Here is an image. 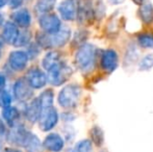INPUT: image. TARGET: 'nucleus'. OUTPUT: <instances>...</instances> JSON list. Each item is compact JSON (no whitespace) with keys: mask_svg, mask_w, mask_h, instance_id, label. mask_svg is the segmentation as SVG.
Returning <instances> with one entry per match:
<instances>
[{"mask_svg":"<svg viewBox=\"0 0 153 152\" xmlns=\"http://www.w3.org/2000/svg\"><path fill=\"white\" fill-rule=\"evenodd\" d=\"M71 39V29L67 26H62L57 33H46L44 31L38 33L36 37V44L44 49L59 48L67 44Z\"/></svg>","mask_w":153,"mask_h":152,"instance_id":"obj_1","label":"nucleus"},{"mask_svg":"<svg viewBox=\"0 0 153 152\" xmlns=\"http://www.w3.org/2000/svg\"><path fill=\"white\" fill-rule=\"evenodd\" d=\"M6 4H8V0H0V8L5 6Z\"/></svg>","mask_w":153,"mask_h":152,"instance_id":"obj_37","label":"nucleus"},{"mask_svg":"<svg viewBox=\"0 0 153 152\" xmlns=\"http://www.w3.org/2000/svg\"><path fill=\"white\" fill-rule=\"evenodd\" d=\"M135 59H137V50L135 47L131 46L130 48H128L126 52V56H125V64L130 65L135 62Z\"/></svg>","mask_w":153,"mask_h":152,"instance_id":"obj_30","label":"nucleus"},{"mask_svg":"<svg viewBox=\"0 0 153 152\" xmlns=\"http://www.w3.org/2000/svg\"><path fill=\"white\" fill-rule=\"evenodd\" d=\"M25 79L30 85L32 89H42L47 85L48 77L39 68H31L25 74Z\"/></svg>","mask_w":153,"mask_h":152,"instance_id":"obj_9","label":"nucleus"},{"mask_svg":"<svg viewBox=\"0 0 153 152\" xmlns=\"http://www.w3.org/2000/svg\"><path fill=\"white\" fill-rule=\"evenodd\" d=\"M40 53V49H39V45L36 44H31L28 46V51H27V54L29 56V59H33L34 57H36Z\"/></svg>","mask_w":153,"mask_h":152,"instance_id":"obj_32","label":"nucleus"},{"mask_svg":"<svg viewBox=\"0 0 153 152\" xmlns=\"http://www.w3.org/2000/svg\"><path fill=\"white\" fill-rule=\"evenodd\" d=\"M24 148L27 152H43L44 150V145L41 142V140L34 133L29 132L28 138L24 145Z\"/></svg>","mask_w":153,"mask_h":152,"instance_id":"obj_19","label":"nucleus"},{"mask_svg":"<svg viewBox=\"0 0 153 152\" xmlns=\"http://www.w3.org/2000/svg\"><path fill=\"white\" fill-rule=\"evenodd\" d=\"M8 132L6 131V127H5V124L0 120V138H3V136H7Z\"/></svg>","mask_w":153,"mask_h":152,"instance_id":"obj_34","label":"nucleus"},{"mask_svg":"<svg viewBox=\"0 0 153 152\" xmlns=\"http://www.w3.org/2000/svg\"><path fill=\"white\" fill-rule=\"evenodd\" d=\"M153 68V53L147 54L140 61L139 69L141 71H148Z\"/></svg>","mask_w":153,"mask_h":152,"instance_id":"obj_27","label":"nucleus"},{"mask_svg":"<svg viewBox=\"0 0 153 152\" xmlns=\"http://www.w3.org/2000/svg\"><path fill=\"white\" fill-rule=\"evenodd\" d=\"M61 54L57 51H49L42 61V66L46 71H49L53 66L61 62Z\"/></svg>","mask_w":153,"mask_h":152,"instance_id":"obj_21","label":"nucleus"},{"mask_svg":"<svg viewBox=\"0 0 153 152\" xmlns=\"http://www.w3.org/2000/svg\"><path fill=\"white\" fill-rule=\"evenodd\" d=\"M31 40V33L27 28H22V30H20V33L18 36L15 46L16 47H24L30 44Z\"/></svg>","mask_w":153,"mask_h":152,"instance_id":"obj_24","label":"nucleus"},{"mask_svg":"<svg viewBox=\"0 0 153 152\" xmlns=\"http://www.w3.org/2000/svg\"><path fill=\"white\" fill-rule=\"evenodd\" d=\"M91 134L92 142L94 143L96 146H101L104 141V136H103V131L99 126H94L90 131Z\"/></svg>","mask_w":153,"mask_h":152,"instance_id":"obj_25","label":"nucleus"},{"mask_svg":"<svg viewBox=\"0 0 153 152\" xmlns=\"http://www.w3.org/2000/svg\"><path fill=\"white\" fill-rule=\"evenodd\" d=\"M56 0H38L36 4V12L40 15L49 14L54 8Z\"/></svg>","mask_w":153,"mask_h":152,"instance_id":"obj_22","label":"nucleus"},{"mask_svg":"<svg viewBox=\"0 0 153 152\" xmlns=\"http://www.w3.org/2000/svg\"><path fill=\"white\" fill-rule=\"evenodd\" d=\"M4 40L2 39V37L0 36V59H1V54H2V48H3V45H4Z\"/></svg>","mask_w":153,"mask_h":152,"instance_id":"obj_36","label":"nucleus"},{"mask_svg":"<svg viewBox=\"0 0 153 152\" xmlns=\"http://www.w3.org/2000/svg\"><path fill=\"white\" fill-rule=\"evenodd\" d=\"M29 56L26 51L14 50L8 55V66L15 72H21L26 68Z\"/></svg>","mask_w":153,"mask_h":152,"instance_id":"obj_8","label":"nucleus"},{"mask_svg":"<svg viewBox=\"0 0 153 152\" xmlns=\"http://www.w3.org/2000/svg\"><path fill=\"white\" fill-rule=\"evenodd\" d=\"M19 33H20V30H19L18 26L13 21H7V22L4 23L1 37L6 44L15 45Z\"/></svg>","mask_w":153,"mask_h":152,"instance_id":"obj_15","label":"nucleus"},{"mask_svg":"<svg viewBox=\"0 0 153 152\" xmlns=\"http://www.w3.org/2000/svg\"><path fill=\"white\" fill-rule=\"evenodd\" d=\"M2 118L8 126L14 127L17 125V122L20 118V112L15 106H7L2 110Z\"/></svg>","mask_w":153,"mask_h":152,"instance_id":"obj_18","label":"nucleus"},{"mask_svg":"<svg viewBox=\"0 0 153 152\" xmlns=\"http://www.w3.org/2000/svg\"><path fill=\"white\" fill-rule=\"evenodd\" d=\"M39 100H40L41 104H42L43 108H51L53 105V99H54V94L53 91L50 89L45 90L43 93H41V95L39 96Z\"/></svg>","mask_w":153,"mask_h":152,"instance_id":"obj_23","label":"nucleus"},{"mask_svg":"<svg viewBox=\"0 0 153 152\" xmlns=\"http://www.w3.org/2000/svg\"><path fill=\"white\" fill-rule=\"evenodd\" d=\"M68 152H76V150H75V149H74V150H72V149H70V150H68Z\"/></svg>","mask_w":153,"mask_h":152,"instance_id":"obj_42","label":"nucleus"},{"mask_svg":"<svg viewBox=\"0 0 153 152\" xmlns=\"http://www.w3.org/2000/svg\"><path fill=\"white\" fill-rule=\"evenodd\" d=\"M43 112V106L41 104L39 98L32 99L26 106L24 110V116L26 120L30 123H36L39 121L41 117V114Z\"/></svg>","mask_w":153,"mask_h":152,"instance_id":"obj_13","label":"nucleus"},{"mask_svg":"<svg viewBox=\"0 0 153 152\" xmlns=\"http://www.w3.org/2000/svg\"><path fill=\"white\" fill-rule=\"evenodd\" d=\"M137 43L143 48L153 49V35H151V33H142L137 37Z\"/></svg>","mask_w":153,"mask_h":152,"instance_id":"obj_26","label":"nucleus"},{"mask_svg":"<svg viewBox=\"0 0 153 152\" xmlns=\"http://www.w3.org/2000/svg\"><path fill=\"white\" fill-rule=\"evenodd\" d=\"M5 83H6V77L4 74H2L1 72H0V90L4 89Z\"/></svg>","mask_w":153,"mask_h":152,"instance_id":"obj_35","label":"nucleus"},{"mask_svg":"<svg viewBox=\"0 0 153 152\" xmlns=\"http://www.w3.org/2000/svg\"><path fill=\"white\" fill-rule=\"evenodd\" d=\"M28 134L29 131H27L26 128L23 127L20 124H17L16 126L12 127V129L8 131L6 139H7L8 143H10V144L24 147L27 138H28Z\"/></svg>","mask_w":153,"mask_h":152,"instance_id":"obj_10","label":"nucleus"},{"mask_svg":"<svg viewBox=\"0 0 153 152\" xmlns=\"http://www.w3.org/2000/svg\"><path fill=\"white\" fill-rule=\"evenodd\" d=\"M22 2L23 0H8V5L13 10H18V7L22 5Z\"/></svg>","mask_w":153,"mask_h":152,"instance_id":"obj_33","label":"nucleus"},{"mask_svg":"<svg viewBox=\"0 0 153 152\" xmlns=\"http://www.w3.org/2000/svg\"><path fill=\"white\" fill-rule=\"evenodd\" d=\"M12 20L21 28H28L31 24V15L27 8H18L12 14Z\"/></svg>","mask_w":153,"mask_h":152,"instance_id":"obj_17","label":"nucleus"},{"mask_svg":"<svg viewBox=\"0 0 153 152\" xmlns=\"http://www.w3.org/2000/svg\"><path fill=\"white\" fill-rule=\"evenodd\" d=\"M43 145H44V148L46 150L50 152H59L64 149L65 141L59 133L53 132V133H49L45 138Z\"/></svg>","mask_w":153,"mask_h":152,"instance_id":"obj_14","label":"nucleus"},{"mask_svg":"<svg viewBox=\"0 0 153 152\" xmlns=\"http://www.w3.org/2000/svg\"><path fill=\"white\" fill-rule=\"evenodd\" d=\"M87 31L85 30H78L76 31V33H75L74 36V43H76V44H80V45H83L85 44V39H87Z\"/></svg>","mask_w":153,"mask_h":152,"instance_id":"obj_31","label":"nucleus"},{"mask_svg":"<svg viewBox=\"0 0 153 152\" xmlns=\"http://www.w3.org/2000/svg\"><path fill=\"white\" fill-rule=\"evenodd\" d=\"M0 152H1V146H0Z\"/></svg>","mask_w":153,"mask_h":152,"instance_id":"obj_44","label":"nucleus"},{"mask_svg":"<svg viewBox=\"0 0 153 152\" xmlns=\"http://www.w3.org/2000/svg\"><path fill=\"white\" fill-rule=\"evenodd\" d=\"M39 24L44 33H55L62 28V22L55 14H45L41 15L39 18Z\"/></svg>","mask_w":153,"mask_h":152,"instance_id":"obj_6","label":"nucleus"},{"mask_svg":"<svg viewBox=\"0 0 153 152\" xmlns=\"http://www.w3.org/2000/svg\"><path fill=\"white\" fill-rule=\"evenodd\" d=\"M10 103H12L10 94L5 89H1L0 90V108H7V106H10Z\"/></svg>","mask_w":153,"mask_h":152,"instance_id":"obj_28","label":"nucleus"},{"mask_svg":"<svg viewBox=\"0 0 153 152\" xmlns=\"http://www.w3.org/2000/svg\"><path fill=\"white\" fill-rule=\"evenodd\" d=\"M133 2H134L135 4H139V5H142V4L145 2V0H133Z\"/></svg>","mask_w":153,"mask_h":152,"instance_id":"obj_40","label":"nucleus"},{"mask_svg":"<svg viewBox=\"0 0 153 152\" xmlns=\"http://www.w3.org/2000/svg\"><path fill=\"white\" fill-rule=\"evenodd\" d=\"M47 74L48 77V82H50L52 85L55 87H59V85H64L67 80L72 75L73 71L71 67L64 61H61L53 66Z\"/></svg>","mask_w":153,"mask_h":152,"instance_id":"obj_4","label":"nucleus"},{"mask_svg":"<svg viewBox=\"0 0 153 152\" xmlns=\"http://www.w3.org/2000/svg\"><path fill=\"white\" fill-rule=\"evenodd\" d=\"M119 65V56L113 49L103 51L101 55V67L107 73H113Z\"/></svg>","mask_w":153,"mask_h":152,"instance_id":"obj_12","label":"nucleus"},{"mask_svg":"<svg viewBox=\"0 0 153 152\" xmlns=\"http://www.w3.org/2000/svg\"><path fill=\"white\" fill-rule=\"evenodd\" d=\"M139 16L141 20L146 24L153 22V5L151 2L145 1L139 10Z\"/></svg>","mask_w":153,"mask_h":152,"instance_id":"obj_20","label":"nucleus"},{"mask_svg":"<svg viewBox=\"0 0 153 152\" xmlns=\"http://www.w3.org/2000/svg\"><path fill=\"white\" fill-rule=\"evenodd\" d=\"M76 152H93V143L90 140H82L78 142L75 147Z\"/></svg>","mask_w":153,"mask_h":152,"instance_id":"obj_29","label":"nucleus"},{"mask_svg":"<svg viewBox=\"0 0 153 152\" xmlns=\"http://www.w3.org/2000/svg\"><path fill=\"white\" fill-rule=\"evenodd\" d=\"M94 16V3H92L90 0H80V2H78L77 10V19L79 22L85 23Z\"/></svg>","mask_w":153,"mask_h":152,"instance_id":"obj_16","label":"nucleus"},{"mask_svg":"<svg viewBox=\"0 0 153 152\" xmlns=\"http://www.w3.org/2000/svg\"><path fill=\"white\" fill-rule=\"evenodd\" d=\"M59 116L57 110H55L53 106L47 108H43V112L41 114V117L38 121L39 128L42 131H50L53 128L56 126V124L59 123Z\"/></svg>","mask_w":153,"mask_h":152,"instance_id":"obj_5","label":"nucleus"},{"mask_svg":"<svg viewBox=\"0 0 153 152\" xmlns=\"http://www.w3.org/2000/svg\"><path fill=\"white\" fill-rule=\"evenodd\" d=\"M100 152H108V151H107V150H105V149H103V150H101Z\"/></svg>","mask_w":153,"mask_h":152,"instance_id":"obj_43","label":"nucleus"},{"mask_svg":"<svg viewBox=\"0 0 153 152\" xmlns=\"http://www.w3.org/2000/svg\"><path fill=\"white\" fill-rule=\"evenodd\" d=\"M109 1H111L113 4H121L125 1V0H109Z\"/></svg>","mask_w":153,"mask_h":152,"instance_id":"obj_39","label":"nucleus"},{"mask_svg":"<svg viewBox=\"0 0 153 152\" xmlns=\"http://www.w3.org/2000/svg\"><path fill=\"white\" fill-rule=\"evenodd\" d=\"M97 48L92 44L81 45L75 54V64L82 73H90L94 70L97 61Z\"/></svg>","mask_w":153,"mask_h":152,"instance_id":"obj_2","label":"nucleus"},{"mask_svg":"<svg viewBox=\"0 0 153 152\" xmlns=\"http://www.w3.org/2000/svg\"><path fill=\"white\" fill-rule=\"evenodd\" d=\"M14 96L17 100L22 102H26L30 100L33 96V91L27 80L25 78H19L15 81L13 87Z\"/></svg>","mask_w":153,"mask_h":152,"instance_id":"obj_7","label":"nucleus"},{"mask_svg":"<svg viewBox=\"0 0 153 152\" xmlns=\"http://www.w3.org/2000/svg\"><path fill=\"white\" fill-rule=\"evenodd\" d=\"M57 10L65 21H73L77 18L78 3L76 2V0H62Z\"/></svg>","mask_w":153,"mask_h":152,"instance_id":"obj_11","label":"nucleus"},{"mask_svg":"<svg viewBox=\"0 0 153 152\" xmlns=\"http://www.w3.org/2000/svg\"><path fill=\"white\" fill-rule=\"evenodd\" d=\"M2 24H3V16H2L1 13H0V27L2 26Z\"/></svg>","mask_w":153,"mask_h":152,"instance_id":"obj_41","label":"nucleus"},{"mask_svg":"<svg viewBox=\"0 0 153 152\" xmlns=\"http://www.w3.org/2000/svg\"><path fill=\"white\" fill-rule=\"evenodd\" d=\"M3 152H21V151L18 150V149H15V148H6Z\"/></svg>","mask_w":153,"mask_h":152,"instance_id":"obj_38","label":"nucleus"},{"mask_svg":"<svg viewBox=\"0 0 153 152\" xmlns=\"http://www.w3.org/2000/svg\"><path fill=\"white\" fill-rule=\"evenodd\" d=\"M81 97V87L76 83L67 85L61 90L57 97V102L62 108L71 110L78 104Z\"/></svg>","mask_w":153,"mask_h":152,"instance_id":"obj_3","label":"nucleus"}]
</instances>
